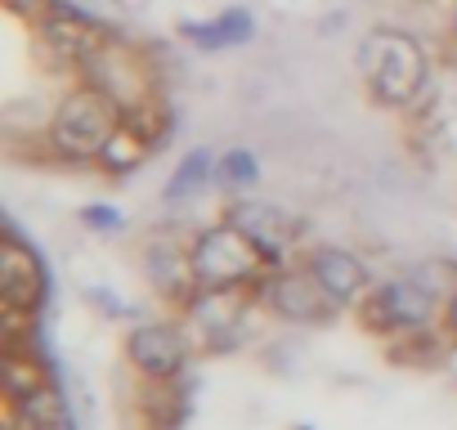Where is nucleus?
<instances>
[{
  "label": "nucleus",
  "mask_w": 457,
  "mask_h": 430,
  "mask_svg": "<svg viewBox=\"0 0 457 430\" xmlns=\"http://www.w3.org/2000/svg\"><path fill=\"white\" fill-rule=\"evenodd\" d=\"M359 68L381 103H412L426 86V54L408 32H372L359 50Z\"/></svg>",
  "instance_id": "1"
},
{
  "label": "nucleus",
  "mask_w": 457,
  "mask_h": 430,
  "mask_svg": "<svg viewBox=\"0 0 457 430\" xmlns=\"http://www.w3.org/2000/svg\"><path fill=\"white\" fill-rule=\"evenodd\" d=\"M121 121L126 117H121V103L112 95H104L99 86H81L59 103V112L50 121V139L68 157H95L121 130Z\"/></svg>",
  "instance_id": "2"
},
{
  "label": "nucleus",
  "mask_w": 457,
  "mask_h": 430,
  "mask_svg": "<svg viewBox=\"0 0 457 430\" xmlns=\"http://www.w3.org/2000/svg\"><path fill=\"white\" fill-rule=\"evenodd\" d=\"M188 265H193V278L202 287H238V283L256 278V269L265 265V252L238 225H220L193 243Z\"/></svg>",
  "instance_id": "3"
},
{
  "label": "nucleus",
  "mask_w": 457,
  "mask_h": 430,
  "mask_svg": "<svg viewBox=\"0 0 457 430\" xmlns=\"http://www.w3.org/2000/svg\"><path fill=\"white\" fill-rule=\"evenodd\" d=\"M435 310V296L417 283V278H395V283H381L372 305H368V318L377 327H421Z\"/></svg>",
  "instance_id": "4"
},
{
  "label": "nucleus",
  "mask_w": 457,
  "mask_h": 430,
  "mask_svg": "<svg viewBox=\"0 0 457 430\" xmlns=\"http://www.w3.org/2000/svg\"><path fill=\"white\" fill-rule=\"evenodd\" d=\"M265 301L278 310V314H287V318H296V323H314V318H323L337 301L323 292V283L314 278V269L310 274H274L270 283H265Z\"/></svg>",
  "instance_id": "5"
},
{
  "label": "nucleus",
  "mask_w": 457,
  "mask_h": 430,
  "mask_svg": "<svg viewBox=\"0 0 457 430\" xmlns=\"http://www.w3.org/2000/svg\"><path fill=\"white\" fill-rule=\"evenodd\" d=\"M228 225H238L265 256H283L296 238L292 215H283L274 202H256V197H247V202H238L234 211H228Z\"/></svg>",
  "instance_id": "6"
},
{
  "label": "nucleus",
  "mask_w": 457,
  "mask_h": 430,
  "mask_svg": "<svg viewBox=\"0 0 457 430\" xmlns=\"http://www.w3.org/2000/svg\"><path fill=\"white\" fill-rule=\"evenodd\" d=\"M81 68H86V77H90L104 95H112L121 108L130 103L126 86H130L135 95H144V90H148V81H144V72H139V59H135L130 50L112 45V41H99V50H95Z\"/></svg>",
  "instance_id": "7"
},
{
  "label": "nucleus",
  "mask_w": 457,
  "mask_h": 430,
  "mask_svg": "<svg viewBox=\"0 0 457 430\" xmlns=\"http://www.w3.org/2000/svg\"><path fill=\"white\" fill-rule=\"evenodd\" d=\"M0 287H5V314L41 305V265L14 234L5 238V256H0Z\"/></svg>",
  "instance_id": "8"
},
{
  "label": "nucleus",
  "mask_w": 457,
  "mask_h": 430,
  "mask_svg": "<svg viewBox=\"0 0 457 430\" xmlns=\"http://www.w3.org/2000/svg\"><path fill=\"white\" fill-rule=\"evenodd\" d=\"M310 269H314V278L323 283V292H328L337 305L359 301L363 287H368V269L359 265V256H350V252H341V247H323V252H314Z\"/></svg>",
  "instance_id": "9"
},
{
  "label": "nucleus",
  "mask_w": 457,
  "mask_h": 430,
  "mask_svg": "<svg viewBox=\"0 0 457 430\" xmlns=\"http://www.w3.org/2000/svg\"><path fill=\"white\" fill-rule=\"evenodd\" d=\"M130 359L153 376H170L184 363V341L175 327H139L130 336Z\"/></svg>",
  "instance_id": "10"
},
{
  "label": "nucleus",
  "mask_w": 457,
  "mask_h": 430,
  "mask_svg": "<svg viewBox=\"0 0 457 430\" xmlns=\"http://www.w3.org/2000/svg\"><path fill=\"white\" fill-rule=\"evenodd\" d=\"M188 318H193V327H197L206 341H224L228 332L238 327L243 305H238L234 287H206V296H197V301H193Z\"/></svg>",
  "instance_id": "11"
},
{
  "label": "nucleus",
  "mask_w": 457,
  "mask_h": 430,
  "mask_svg": "<svg viewBox=\"0 0 457 430\" xmlns=\"http://www.w3.org/2000/svg\"><path fill=\"white\" fill-rule=\"evenodd\" d=\"M193 45H202V50H224V45H243L252 32H256V23H252V14H243V10H224L220 19H211V23H184L179 28Z\"/></svg>",
  "instance_id": "12"
},
{
  "label": "nucleus",
  "mask_w": 457,
  "mask_h": 430,
  "mask_svg": "<svg viewBox=\"0 0 457 430\" xmlns=\"http://www.w3.org/2000/svg\"><path fill=\"white\" fill-rule=\"evenodd\" d=\"M14 430H68L63 399L50 385H41L32 394H19L14 399Z\"/></svg>",
  "instance_id": "13"
},
{
  "label": "nucleus",
  "mask_w": 457,
  "mask_h": 430,
  "mask_svg": "<svg viewBox=\"0 0 457 430\" xmlns=\"http://www.w3.org/2000/svg\"><path fill=\"white\" fill-rule=\"evenodd\" d=\"M144 153H148V139H139L135 121H121V130L108 139V148H104L99 157H104V166H112V170H126V166H135Z\"/></svg>",
  "instance_id": "14"
},
{
  "label": "nucleus",
  "mask_w": 457,
  "mask_h": 430,
  "mask_svg": "<svg viewBox=\"0 0 457 430\" xmlns=\"http://www.w3.org/2000/svg\"><path fill=\"white\" fill-rule=\"evenodd\" d=\"M206 170H211L206 148H193V153H188V157L175 166V175H170V184H166V197H170V202H179V197L197 193V184L206 179Z\"/></svg>",
  "instance_id": "15"
},
{
  "label": "nucleus",
  "mask_w": 457,
  "mask_h": 430,
  "mask_svg": "<svg viewBox=\"0 0 457 430\" xmlns=\"http://www.w3.org/2000/svg\"><path fill=\"white\" fill-rule=\"evenodd\" d=\"M215 175H220L224 184H234V188H247V184L256 179V157H252L247 148H234V153H224V157L215 161Z\"/></svg>",
  "instance_id": "16"
},
{
  "label": "nucleus",
  "mask_w": 457,
  "mask_h": 430,
  "mask_svg": "<svg viewBox=\"0 0 457 430\" xmlns=\"http://www.w3.org/2000/svg\"><path fill=\"white\" fill-rule=\"evenodd\" d=\"M153 278L166 287V292H184V256L175 247H153Z\"/></svg>",
  "instance_id": "17"
},
{
  "label": "nucleus",
  "mask_w": 457,
  "mask_h": 430,
  "mask_svg": "<svg viewBox=\"0 0 457 430\" xmlns=\"http://www.w3.org/2000/svg\"><path fill=\"white\" fill-rule=\"evenodd\" d=\"M81 220H86V225H95V229H112V225L121 220V215H117L112 206H86V211H81Z\"/></svg>",
  "instance_id": "18"
},
{
  "label": "nucleus",
  "mask_w": 457,
  "mask_h": 430,
  "mask_svg": "<svg viewBox=\"0 0 457 430\" xmlns=\"http://www.w3.org/2000/svg\"><path fill=\"white\" fill-rule=\"evenodd\" d=\"M453 323H457V301H453Z\"/></svg>",
  "instance_id": "19"
}]
</instances>
